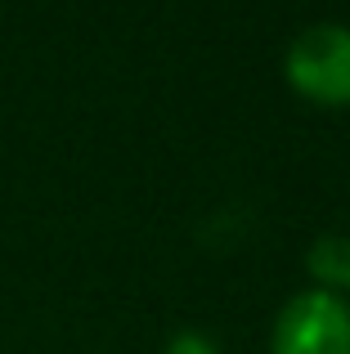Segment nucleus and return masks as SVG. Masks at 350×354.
Here are the masks:
<instances>
[{
    "label": "nucleus",
    "instance_id": "20e7f679",
    "mask_svg": "<svg viewBox=\"0 0 350 354\" xmlns=\"http://www.w3.org/2000/svg\"><path fill=\"white\" fill-rule=\"evenodd\" d=\"M346 287H350V283H346Z\"/></svg>",
    "mask_w": 350,
    "mask_h": 354
},
{
    "label": "nucleus",
    "instance_id": "f257e3e1",
    "mask_svg": "<svg viewBox=\"0 0 350 354\" xmlns=\"http://www.w3.org/2000/svg\"><path fill=\"white\" fill-rule=\"evenodd\" d=\"M283 77L319 108H350V27L310 23L288 41Z\"/></svg>",
    "mask_w": 350,
    "mask_h": 354
},
{
    "label": "nucleus",
    "instance_id": "7ed1b4c3",
    "mask_svg": "<svg viewBox=\"0 0 350 354\" xmlns=\"http://www.w3.org/2000/svg\"><path fill=\"white\" fill-rule=\"evenodd\" d=\"M310 274L319 278V287L342 292L350 283V238H319L310 247Z\"/></svg>",
    "mask_w": 350,
    "mask_h": 354
},
{
    "label": "nucleus",
    "instance_id": "f03ea898",
    "mask_svg": "<svg viewBox=\"0 0 350 354\" xmlns=\"http://www.w3.org/2000/svg\"><path fill=\"white\" fill-rule=\"evenodd\" d=\"M270 354H350V301L333 287H306L279 305Z\"/></svg>",
    "mask_w": 350,
    "mask_h": 354
}]
</instances>
